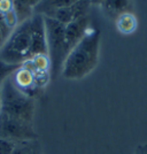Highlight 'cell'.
I'll return each instance as SVG.
<instances>
[{"instance_id": "obj_8", "label": "cell", "mask_w": 147, "mask_h": 154, "mask_svg": "<svg viewBox=\"0 0 147 154\" xmlns=\"http://www.w3.org/2000/svg\"><path fill=\"white\" fill-rule=\"evenodd\" d=\"M90 28V19L89 16H83L81 19L70 22L66 26L64 31V42H66V51L67 55L68 53L76 46V44L84 37V35Z\"/></svg>"}, {"instance_id": "obj_12", "label": "cell", "mask_w": 147, "mask_h": 154, "mask_svg": "<svg viewBox=\"0 0 147 154\" xmlns=\"http://www.w3.org/2000/svg\"><path fill=\"white\" fill-rule=\"evenodd\" d=\"M41 0H14L15 4V12L19 19V24L26 20L31 19L30 14L32 9L37 8Z\"/></svg>"}, {"instance_id": "obj_3", "label": "cell", "mask_w": 147, "mask_h": 154, "mask_svg": "<svg viewBox=\"0 0 147 154\" xmlns=\"http://www.w3.org/2000/svg\"><path fill=\"white\" fill-rule=\"evenodd\" d=\"M30 19L21 22L0 50V60L8 64H22L29 59Z\"/></svg>"}, {"instance_id": "obj_6", "label": "cell", "mask_w": 147, "mask_h": 154, "mask_svg": "<svg viewBox=\"0 0 147 154\" xmlns=\"http://www.w3.org/2000/svg\"><path fill=\"white\" fill-rule=\"evenodd\" d=\"M38 54H48L46 28L43 14L37 13L30 19V52L29 59ZM28 59V60H29Z\"/></svg>"}, {"instance_id": "obj_10", "label": "cell", "mask_w": 147, "mask_h": 154, "mask_svg": "<svg viewBox=\"0 0 147 154\" xmlns=\"http://www.w3.org/2000/svg\"><path fill=\"white\" fill-rule=\"evenodd\" d=\"M103 13L109 19L116 20L121 14L131 12V1L130 0H103L100 5Z\"/></svg>"}, {"instance_id": "obj_9", "label": "cell", "mask_w": 147, "mask_h": 154, "mask_svg": "<svg viewBox=\"0 0 147 154\" xmlns=\"http://www.w3.org/2000/svg\"><path fill=\"white\" fill-rule=\"evenodd\" d=\"M13 81L20 90L23 91L24 93L29 94L32 98H33L32 93H35V91L38 90L36 85V78H35L33 71L23 63L14 71Z\"/></svg>"}, {"instance_id": "obj_17", "label": "cell", "mask_w": 147, "mask_h": 154, "mask_svg": "<svg viewBox=\"0 0 147 154\" xmlns=\"http://www.w3.org/2000/svg\"><path fill=\"white\" fill-rule=\"evenodd\" d=\"M13 31V29L6 23V21L4 20V17L0 15V50L4 46V44L6 43V40L9 38L11 33Z\"/></svg>"}, {"instance_id": "obj_16", "label": "cell", "mask_w": 147, "mask_h": 154, "mask_svg": "<svg viewBox=\"0 0 147 154\" xmlns=\"http://www.w3.org/2000/svg\"><path fill=\"white\" fill-rule=\"evenodd\" d=\"M13 154H41L38 140H28L15 143Z\"/></svg>"}, {"instance_id": "obj_2", "label": "cell", "mask_w": 147, "mask_h": 154, "mask_svg": "<svg viewBox=\"0 0 147 154\" xmlns=\"http://www.w3.org/2000/svg\"><path fill=\"white\" fill-rule=\"evenodd\" d=\"M35 109L33 98L15 85L13 75L7 77L0 86V112L14 119L32 123Z\"/></svg>"}, {"instance_id": "obj_20", "label": "cell", "mask_w": 147, "mask_h": 154, "mask_svg": "<svg viewBox=\"0 0 147 154\" xmlns=\"http://www.w3.org/2000/svg\"><path fill=\"white\" fill-rule=\"evenodd\" d=\"M142 154H144V152H142Z\"/></svg>"}, {"instance_id": "obj_1", "label": "cell", "mask_w": 147, "mask_h": 154, "mask_svg": "<svg viewBox=\"0 0 147 154\" xmlns=\"http://www.w3.org/2000/svg\"><path fill=\"white\" fill-rule=\"evenodd\" d=\"M100 30L89 28L84 37L64 59L61 74L67 79H82L94 70L99 61Z\"/></svg>"}, {"instance_id": "obj_5", "label": "cell", "mask_w": 147, "mask_h": 154, "mask_svg": "<svg viewBox=\"0 0 147 154\" xmlns=\"http://www.w3.org/2000/svg\"><path fill=\"white\" fill-rule=\"evenodd\" d=\"M0 138L20 143L36 140L38 134L33 128V123L21 121L0 112Z\"/></svg>"}, {"instance_id": "obj_19", "label": "cell", "mask_w": 147, "mask_h": 154, "mask_svg": "<svg viewBox=\"0 0 147 154\" xmlns=\"http://www.w3.org/2000/svg\"><path fill=\"white\" fill-rule=\"evenodd\" d=\"M103 0H90V2H91V5H101L103 4Z\"/></svg>"}, {"instance_id": "obj_13", "label": "cell", "mask_w": 147, "mask_h": 154, "mask_svg": "<svg viewBox=\"0 0 147 154\" xmlns=\"http://www.w3.org/2000/svg\"><path fill=\"white\" fill-rule=\"evenodd\" d=\"M26 67H29L35 74H43L51 71V60L48 54H38L31 59L23 62Z\"/></svg>"}, {"instance_id": "obj_11", "label": "cell", "mask_w": 147, "mask_h": 154, "mask_svg": "<svg viewBox=\"0 0 147 154\" xmlns=\"http://www.w3.org/2000/svg\"><path fill=\"white\" fill-rule=\"evenodd\" d=\"M115 23L117 30L121 33H123V35H131V33H133L137 30V26H138L137 17L131 12H127V13L121 14L115 20Z\"/></svg>"}, {"instance_id": "obj_4", "label": "cell", "mask_w": 147, "mask_h": 154, "mask_svg": "<svg viewBox=\"0 0 147 154\" xmlns=\"http://www.w3.org/2000/svg\"><path fill=\"white\" fill-rule=\"evenodd\" d=\"M45 28H46V38L48 57L51 60V70L53 74L61 72L64 59L67 58L64 31L66 26L57 20L44 15Z\"/></svg>"}, {"instance_id": "obj_15", "label": "cell", "mask_w": 147, "mask_h": 154, "mask_svg": "<svg viewBox=\"0 0 147 154\" xmlns=\"http://www.w3.org/2000/svg\"><path fill=\"white\" fill-rule=\"evenodd\" d=\"M78 0H41V2L37 6V11H39V14H45L58 11L61 8H66L68 6H71L72 4L77 2Z\"/></svg>"}, {"instance_id": "obj_18", "label": "cell", "mask_w": 147, "mask_h": 154, "mask_svg": "<svg viewBox=\"0 0 147 154\" xmlns=\"http://www.w3.org/2000/svg\"><path fill=\"white\" fill-rule=\"evenodd\" d=\"M15 143L0 138V154H13Z\"/></svg>"}, {"instance_id": "obj_7", "label": "cell", "mask_w": 147, "mask_h": 154, "mask_svg": "<svg viewBox=\"0 0 147 154\" xmlns=\"http://www.w3.org/2000/svg\"><path fill=\"white\" fill-rule=\"evenodd\" d=\"M90 5H91L90 0H78L77 2L72 4L71 6L61 8L58 11H53V12H50L45 15L61 22L64 26H67L70 22H74V21L81 19L83 16H86Z\"/></svg>"}, {"instance_id": "obj_14", "label": "cell", "mask_w": 147, "mask_h": 154, "mask_svg": "<svg viewBox=\"0 0 147 154\" xmlns=\"http://www.w3.org/2000/svg\"><path fill=\"white\" fill-rule=\"evenodd\" d=\"M0 15L13 30L19 26V19L15 12L14 0H0Z\"/></svg>"}]
</instances>
